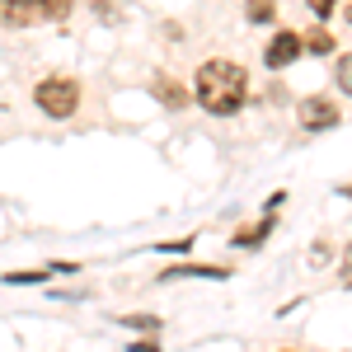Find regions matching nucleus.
<instances>
[{
    "label": "nucleus",
    "mask_w": 352,
    "mask_h": 352,
    "mask_svg": "<svg viewBox=\"0 0 352 352\" xmlns=\"http://www.w3.org/2000/svg\"><path fill=\"white\" fill-rule=\"evenodd\" d=\"M244 99H249V76H244V66H235V61H202V66H197V104L207 113L230 118V113L244 109Z\"/></svg>",
    "instance_id": "nucleus-1"
},
{
    "label": "nucleus",
    "mask_w": 352,
    "mask_h": 352,
    "mask_svg": "<svg viewBox=\"0 0 352 352\" xmlns=\"http://www.w3.org/2000/svg\"><path fill=\"white\" fill-rule=\"evenodd\" d=\"M33 99H38V109L47 113V118H71L76 104H80V89H76V80H66V76H47V80H38Z\"/></svg>",
    "instance_id": "nucleus-2"
},
{
    "label": "nucleus",
    "mask_w": 352,
    "mask_h": 352,
    "mask_svg": "<svg viewBox=\"0 0 352 352\" xmlns=\"http://www.w3.org/2000/svg\"><path fill=\"white\" fill-rule=\"evenodd\" d=\"M300 122L310 127V132H324V127H333L338 122V104L333 99H324V94H310V99H300Z\"/></svg>",
    "instance_id": "nucleus-3"
},
{
    "label": "nucleus",
    "mask_w": 352,
    "mask_h": 352,
    "mask_svg": "<svg viewBox=\"0 0 352 352\" xmlns=\"http://www.w3.org/2000/svg\"><path fill=\"white\" fill-rule=\"evenodd\" d=\"M300 52H305L300 33H292V28H287V33H277V38H272L268 47H263V61H268L272 71H282V66H292V61H296Z\"/></svg>",
    "instance_id": "nucleus-4"
},
{
    "label": "nucleus",
    "mask_w": 352,
    "mask_h": 352,
    "mask_svg": "<svg viewBox=\"0 0 352 352\" xmlns=\"http://www.w3.org/2000/svg\"><path fill=\"white\" fill-rule=\"evenodd\" d=\"M38 19H43V5H28V0H0V24L24 28V24H38Z\"/></svg>",
    "instance_id": "nucleus-5"
},
{
    "label": "nucleus",
    "mask_w": 352,
    "mask_h": 352,
    "mask_svg": "<svg viewBox=\"0 0 352 352\" xmlns=\"http://www.w3.org/2000/svg\"><path fill=\"white\" fill-rule=\"evenodd\" d=\"M300 43H305V52H320V56L333 52V38H329V28H310V33H300Z\"/></svg>",
    "instance_id": "nucleus-6"
},
{
    "label": "nucleus",
    "mask_w": 352,
    "mask_h": 352,
    "mask_svg": "<svg viewBox=\"0 0 352 352\" xmlns=\"http://www.w3.org/2000/svg\"><path fill=\"white\" fill-rule=\"evenodd\" d=\"M155 94H160V99L169 104V109H184V104H188V94H184L179 85H169L164 76H155Z\"/></svg>",
    "instance_id": "nucleus-7"
},
{
    "label": "nucleus",
    "mask_w": 352,
    "mask_h": 352,
    "mask_svg": "<svg viewBox=\"0 0 352 352\" xmlns=\"http://www.w3.org/2000/svg\"><path fill=\"white\" fill-rule=\"evenodd\" d=\"M333 80H338V89L343 94H352V52L338 56V71H333Z\"/></svg>",
    "instance_id": "nucleus-8"
},
{
    "label": "nucleus",
    "mask_w": 352,
    "mask_h": 352,
    "mask_svg": "<svg viewBox=\"0 0 352 352\" xmlns=\"http://www.w3.org/2000/svg\"><path fill=\"white\" fill-rule=\"evenodd\" d=\"M268 230H272V221H263V226H254V230H240V235H235V244H258L263 235H268Z\"/></svg>",
    "instance_id": "nucleus-9"
},
{
    "label": "nucleus",
    "mask_w": 352,
    "mask_h": 352,
    "mask_svg": "<svg viewBox=\"0 0 352 352\" xmlns=\"http://www.w3.org/2000/svg\"><path fill=\"white\" fill-rule=\"evenodd\" d=\"M249 19H254V24H268V19H272V5H254V10H249Z\"/></svg>",
    "instance_id": "nucleus-10"
},
{
    "label": "nucleus",
    "mask_w": 352,
    "mask_h": 352,
    "mask_svg": "<svg viewBox=\"0 0 352 352\" xmlns=\"http://www.w3.org/2000/svg\"><path fill=\"white\" fill-rule=\"evenodd\" d=\"M310 10H315L320 19H329V14H333V0H310Z\"/></svg>",
    "instance_id": "nucleus-11"
},
{
    "label": "nucleus",
    "mask_w": 352,
    "mask_h": 352,
    "mask_svg": "<svg viewBox=\"0 0 352 352\" xmlns=\"http://www.w3.org/2000/svg\"><path fill=\"white\" fill-rule=\"evenodd\" d=\"M343 268H352V244H348V254H343Z\"/></svg>",
    "instance_id": "nucleus-12"
},
{
    "label": "nucleus",
    "mask_w": 352,
    "mask_h": 352,
    "mask_svg": "<svg viewBox=\"0 0 352 352\" xmlns=\"http://www.w3.org/2000/svg\"><path fill=\"white\" fill-rule=\"evenodd\" d=\"M348 19H352V5H348Z\"/></svg>",
    "instance_id": "nucleus-13"
}]
</instances>
